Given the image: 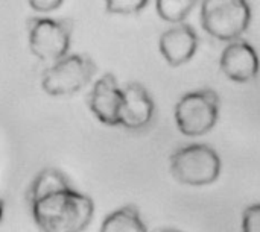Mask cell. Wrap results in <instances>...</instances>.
<instances>
[{
  "label": "cell",
  "mask_w": 260,
  "mask_h": 232,
  "mask_svg": "<svg viewBox=\"0 0 260 232\" xmlns=\"http://www.w3.org/2000/svg\"><path fill=\"white\" fill-rule=\"evenodd\" d=\"M30 207L41 232H84L94 213L93 201L73 188L38 199Z\"/></svg>",
  "instance_id": "1"
},
{
  "label": "cell",
  "mask_w": 260,
  "mask_h": 232,
  "mask_svg": "<svg viewBox=\"0 0 260 232\" xmlns=\"http://www.w3.org/2000/svg\"><path fill=\"white\" fill-rule=\"evenodd\" d=\"M169 169L172 178L180 184L210 185L221 175V158L207 144H189L171 155Z\"/></svg>",
  "instance_id": "2"
},
{
  "label": "cell",
  "mask_w": 260,
  "mask_h": 232,
  "mask_svg": "<svg viewBox=\"0 0 260 232\" xmlns=\"http://www.w3.org/2000/svg\"><path fill=\"white\" fill-rule=\"evenodd\" d=\"M251 23L248 0H203L201 24L213 38L233 41L247 32Z\"/></svg>",
  "instance_id": "3"
},
{
  "label": "cell",
  "mask_w": 260,
  "mask_h": 232,
  "mask_svg": "<svg viewBox=\"0 0 260 232\" xmlns=\"http://www.w3.org/2000/svg\"><path fill=\"white\" fill-rule=\"evenodd\" d=\"M96 71L98 65L88 55H66L44 70L41 87L49 96H70L85 88Z\"/></svg>",
  "instance_id": "4"
},
{
  "label": "cell",
  "mask_w": 260,
  "mask_h": 232,
  "mask_svg": "<svg viewBox=\"0 0 260 232\" xmlns=\"http://www.w3.org/2000/svg\"><path fill=\"white\" fill-rule=\"evenodd\" d=\"M219 117V96L204 88L184 94L175 106L178 131L187 137H201L210 132Z\"/></svg>",
  "instance_id": "5"
},
{
  "label": "cell",
  "mask_w": 260,
  "mask_h": 232,
  "mask_svg": "<svg viewBox=\"0 0 260 232\" xmlns=\"http://www.w3.org/2000/svg\"><path fill=\"white\" fill-rule=\"evenodd\" d=\"M30 52L41 61L55 62L69 55L73 23L67 18L32 17L27 21Z\"/></svg>",
  "instance_id": "6"
},
{
  "label": "cell",
  "mask_w": 260,
  "mask_h": 232,
  "mask_svg": "<svg viewBox=\"0 0 260 232\" xmlns=\"http://www.w3.org/2000/svg\"><path fill=\"white\" fill-rule=\"evenodd\" d=\"M123 102L122 88L117 84V79L111 73L101 76L90 94H88V108L93 115L107 126H120V108Z\"/></svg>",
  "instance_id": "7"
},
{
  "label": "cell",
  "mask_w": 260,
  "mask_h": 232,
  "mask_svg": "<svg viewBox=\"0 0 260 232\" xmlns=\"http://www.w3.org/2000/svg\"><path fill=\"white\" fill-rule=\"evenodd\" d=\"M219 67L222 73L233 82L245 84L257 78L260 62L257 52L245 40H233L222 50Z\"/></svg>",
  "instance_id": "8"
},
{
  "label": "cell",
  "mask_w": 260,
  "mask_h": 232,
  "mask_svg": "<svg viewBox=\"0 0 260 232\" xmlns=\"http://www.w3.org/2000/svg\"><path fill=\"white\" fill-rule=\"evenodd\" d=\"M123 102L120 108V126L129 131L146 128L154 117V100L148 90L137 84L129 82L122 88Z\"/></svg>",
  "instance_id": "9"
},
{
  "label": "cell",
  "mask_w": 260,
  "mask_h": 232,
  "mask_svg": "<svg viewBox=\"0 0 260 232\" xmlns=\"http://www.w3.org/2000/svg\"><path fill=\"white\" fill-rule=\"evenodd\" d=\"M198 43V33L190 24L177 23L161 33L158 47L169 65L180 67L193 58Z\"/></svg>",
  "instance_id": "10"
},
{
  "label": "cell",
  "mask_w": 260,
  "mask_h": 232,
  "mask_svg": "<svg viewBox=\"0 0 260 232\" xmlns=\"http://www.w3.org/2000/svg\"><path fill=\"white\" fill-rule=\"evenodd\" d=\"M99 232H148V229L137 207L126 205L110 213L104 219Z\"/></svg>",
  "instance_id": "11"
},
{
  "label": "cell",
  "mask_w": 260,
  "mask_h": 232,
  "mask_svg": "<svg viewBox=\"0 0 260 232\" xmlns=\"http://www.w3.org/2000/svg\"><path fill=\"white\" fill-rule=\"evenodd\" d=\"M67 188H72L67 176L53 167H47L35 176V179L29 188L27 198H29V202L34 204L38 199H43L49 195H53V193L67 190Z\"/></svg>",
  "instance_id": "12"
},
{
  "label": "cell",
  "mask_w": 260,
  "mask_h": 232,
  "mask_svg": "<svg viewBox=\"0 0 260 232\" xmlns=\"http://www.w3.org/2000/svg\"><path fill=\"white\" fill-rule=\"evenodd\" d=\"M198 0H155L158 15L169 23H183L197 6Z\"/></svg>",
  "instance_id": "13"
},
{
  "label": "cell",
  "mask_w": 260,
  "mask_h": 232,
  "mask_svg": "<svg viewBox=\"0 0 260 232\" xmlns=\"http://www.w3.org/2000/svg\"><path fill=\"white\" fill-rule=\"evenodd\" d=\"M149 0H105V8L110 14L133 15L146 8Z\"/></svg>",
  "instance_id": "14"
},
{
  "label": "cell",
  "mask_w": 260,
  "mask_h": 232,
  "mask_svg": "<svg viewBox=\"0 0 260 232\" xmlns=\"http://www.w3.org/2000/svg\"><path fill=\"white\" fill-rule=\"evenodd\" d=\"M242 232H260V204L250 205L244 210Z\"/></svg>",
  "instance_id": "15"
},
{
  "label": "cell",
  "mask_w": 260,
  "mask_h": 232,
  "mask_svg": "<svg viewBox=\"0 0 260 232\" xmlns=\"http://www.w3.org/2000/svg\"><path fill=\"white\" fill-rule=\"evenodd\" d=\"M64 3V0H29V5L34 11L37 12H52L56 11L61 5Z\"/></svg>",
  "instance_id": "16"
},
{
  "label": "cell",
  "mask_w": 260,
  "mask_h": 232,
  "mask_svg": "<svg viewBox=\"0 0 260 232\" xmlns=\"http://www.w3.org/2000/svg\"><path fill=\"white\" fill-rule=\"evenodd\" d=\"M2 219H3V204L0 202V222H2Z\"/></svg>",
  "instance_id": "17"
},
{
  "label": "cell",
  "mask_w": 260,
  "mask_h": 232,
  "mask_svg": "<svg viewBox=\"0 0 260 232\" xmlns=\"http://www.w3.org/2000/svg\"><path fill=\"white\" fill-rule=\"evenodd\" d=\"M160 232H180V231H175V229H165V231H160Z\"/></svg>",
  "instance_id": "18"
}]
</instances>
